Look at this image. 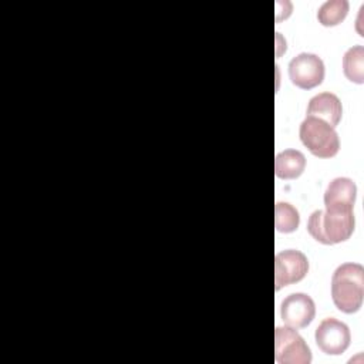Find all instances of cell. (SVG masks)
Instances as JSON below:
<instances>
[{"label":"cell","instance_id":"1","mask_svg":"<svg viewBox=\"0 0 364 364\" xmlns=\"http://www.w3.org/2000/svg\"><path fill=\"white\" fill-rule=\"evenodd\" d=\"M355 228L353 208L330 205L314 210L307 222L309 235L323 245H336L350 239Z\"/></svg>","mask_w":364,"mask_h":364},{"label":"cell","instance_id":"2","mask_svg":"<svg viewBox=\"0 0 364 364\" xmlns=\"http://www.w3.org/2000/svg\"><path fill=\"white\" fill-rule=\"evenodd\" d=\"M331 299L334 306L346 314L360 310L364 299V267L360 263H343L334 270Z\"/></svg>","mask_w":364,"mask_h":364},{"label":"cell","instance_id":"3","mask_svg":"<svg viewBox=\"0 0 364 364\" xmlns=\"http://www.w3.org/2000/svg\"><path fill=\"white\" fill-rule=\"evenodd\" d=\"M301 144L317 158H333L340 151V138L336 129L314 117H306L300 124Z\"/></svg>","mask_w":364,"mask_h":364},{"label":"cell","instance_id":"4","mask_svg":"<svg viewBox=\"0 0 364 364\" xmlns=\"http://www.w3.org/2000/svg\"><path fill=\"white\" fill-rule=\"evenodd\" d=\"M274 358L279 364H310L311 351L293 327H276Z\"/></svg>","mask_w":364,"mask_h":364},{"label":"cell","instance_id":"5","mask_svg":"<svg viewBox=\"0 0 364 364\" xmlns=\"http://www.w3.org/2000/svg\"><path fill=\"white\" fill-rule=\"evenodd\" d=\"M309 260L304 253L294 249L279 252L274 257V289L280 290L306 277Z\"/></svg>","mask_w":364,"mask_h":364},{"label":"cell","instance_id":"6","mask_svg":"<svg viewBox=\"0 0 364 364\" xmlns=\"http://www.w3.org/2000/svg\"><path fill=\"white\" fill-rule=\"evenodd\" d=\"M324 73L323 60L311 53H300L289 63L290 81L301 90H311L320 85L324 80Z\"/></svg>","mask_w":364,"mask_h":364},{"label":"cell","instance_id":"7","mask_svg":"<svg viewBox=\"0 0 364 364\" xmlns=\"http://www.w3.org/2000/svg\"><path fill=\"white\" fill-rule=\"evenodd\" d=\"M314 340L317 347L327 355L343 354L351 341L350 328L346 323L333 317L324 318L316 328Z\"/></svg>","mask_w":364,"mask_h":364},{"label":"cell","instance_id":"8","mask_svg":"<svg viewBox=\"0 0 364 364\" xmlns=\"http://www.w3.org/2000/svg\"><path fill=\"white\" fill-rule=\"evenodd\" d=\"M316 316V304L313 299L304 293L289 294L280 306L282 320L293 328L307 327Z\"/></svg>","mask_w":364,"mask_h":364},{"label":"cell","instance_id":"9","mask_svg":"<svg viewBox=\"0 0 364 364\" xmlns=\"http://www.w3.org/2000/svg\"><path fill=\"white\" fill-rule=\"evenodd\" d=\"M307 117L323 119L324 122L336 128L343 117V107L340 98L333 92H320L314 95L309 101Z\"/></svg>","mask_w":364,"mask_h":364},{"label":"cell","instance_id":"10","mask_svg":"<svg viewBox=\"0 0 364 364\" xmlns=\"http://www.w3.org/2000/svg\"><path fill=\"white\" fill-rule=\"evenodd\" d=\"M357 196V185L350 178H334L326 192H324V205H337L353 208Z\"/></svg>","mask_w":364,"mask_h":364},{"label":"cell","instance_id":"11","mask_svg":"<svg viewBox=\"0 0 364 364\" xmlns=\"http://www.w3.org/2000/svg\"><path fill=\"white\" fill-rule=\"evenodd\" d=\"M306 168V156L297 149H284L274 158V173L280 179H296Z\"/></svg>","mask_w":364,"mask_h":364},{"label":"cell","instance_id":"12","mask_svg":"<svg viewBox=\"0 0 364 364\" xmlns=\"http://www.w3.org/2000/svg\"><path fill=\"white\" fill-rule=\"evenodd\" d=\"M343 73L346 78L355 84L364 82V47L353 46L343 55Z\"/></svg>","mask_w":364,"mask_h":364},{"label":"cell","instance_id":"13","mask_svg":"<svg viewBox=\"0 0 364 364\" xmlns=\"http://www.w3.org/2000/svg\"><path fill=\"white\" fill-rule=\"evenodd\" d=\"M348 13L347 0H328L317 10V20L324 27L338 26Z\"/></svg>","mask_w":364,"mask_h":364},{"label":"cell","instance_id":"14","mask_svg":"<svg viewBox=\"0 0 364 364\" xmlns=\"http://www.w3.org/2000/svg\"><path fill=\"white\" fill-rule=\"evenodd\" d=\"M300 225V215L294 206L287 202H277L274 206V226L280 233H291Z\"/></svg>","mask_w":364,"mask_h":364}]
</instances>
